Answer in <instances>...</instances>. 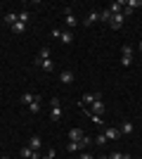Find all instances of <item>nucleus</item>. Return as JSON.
Returning <instances> with one entry per match:
<instances>
[{
  "label": "nucleus",
  "instance_id": "nucleus-1",
  "mask_svg": "<svg viewBox=\"0 0 142 159\" xmlns=\"http://www.w3.org/2000/svg\"><path fill=\"white\" fill-rule=\"evenodd\" d=\"M133 60H135V50H133V45H121V64L123 66H130L133 64Z\"/></svg>",
  "mask_w": 142,
  "mask_h": 159
},
{
  "label": "nucleus",
  "instance_id": "nucleus-2",
  "mask_svg": "<svg viewBox=\"0 0 142 159\" xmlns=\"http://www.w3.org/2000/svg\"><path fill=\"white\" fill-rule=\"evenodd\" d=\"M95 100H102V93H85V95L81 98V105H83V107H90Z\"/></svg>",
  "mask_w": 142,
  "mask_h": 159
},
{
  "label": "nucleus",
  "instance_id": "nucleus-3",
  "mask_svg": "<svg viewBox=\"0 0 142 159\" xmlns=\"http://www.w3.org/2000/svg\"><path fill=\"white\" fill-rule=\"evenodd\" d=\"M123 21H126V17H123V12H121V14H111V21H109V26L114 29V31H118V29L123 26Z\"/></svg>",
  "mask_w": 142,
  "mask_h": 159
},
{
  "label": "nucleus",
  "instance_id": "nucleus-4",
  "mask_svg": "<svg viewBox=\"0 0 142 159\" xmlns=\"http://www.w3.org/2000/svg\"><path fill=\"white\" fill-rule=\"evenodd\" d=\"M74 71H71V69H64V71H59V81L62 83H64V86H69V83H74Z\"/></svg>",
  "mask_w": 142,
  "mask_h": 159
},
{
  "label": "nucleus",
  "instance_id": "nucleus-5",
  "mask_svg": "<svg viewBox=\"0 0 142 159\" xmlns=\"http://www.w3.org/2000/svg\"><path fill=\"white\" fill-rule=\"evenodd\" d=\"M88 112L90 114H104V102H102V100H95L93 105L88 107Z\"/></svg>",
  "mask_w": 142,
  "mask_h": 159
},
{
  "label": "nucleus",
  "instance_id": "nucleus-6",
  "mask_svg": "<svg viewBox=\"0 0 142 159\" xmlns=\"http://www.w3.org/2000/svg\"><path fill=\"white\" fill-rule=\"evenodd\" d=\"M104 135H107V140H118L121 138V131L116 126H109V128H104Z\"/></svg>",
  "mask_w": 142,
  "mask_h": 159
},
{
  "label": "nucleus",
  "instance_id": "nucleus-7",
  "mask_svg": "<svg viewBox=\"0 0 142 159\" xmlns=\"http://www.w3.org/2000/svg\"><path fill=\"white\" fill-rule=\"evenodd\" d=\"M118 131H121V135H133L135 126H133V121H123L121 126H118Z\"/></svg>",
  "mask_w": 142,
  "mask_h": 159
},
{
  "label": "nucleus",
  "instance_id": "nucleus-8",
  "mask_svg": "<svg viewBox=\"0 0 142 159\" xmlns=\"http://www.w3.org/2000/svg\"><path fill=\"white\" fill-rule=\"evenodd\" d=\"M123 7H126V2H123V0H116V2H111V5H109V12H111V14H121Z\"/></svg>",
  "mask_w": 142,
  "mask_h": 159
},
{
  "label": "nucleus",
  "instance_id": "nucleus-9",
  "mask_svg": "<svg viewBox=\"0 0 142 159\" xmlns=\"http://www.w3.org/2000/svg\"><path fill=\"white\" fill-rule=\"evenodd\" d=\"M100 21V12H90L85 19H83V26H93V24H97Z\"/></svg>",
  "mask_w": 142,
  "mask_h": 159
},
{
  "label": "nucleus",
  "instance_id": "nucleus-10",
  "mask_svg": "<svg viewBox=\"0 0 142 159\" xmlns=\"http://www.w3.org/2000/svg\"><path fill=\"white\" fill-rule=\"evenodd\" d=\"M64 21H67V26H69V29H74L76 24H78V21H76V17L71 14V10H64Z\"/></svg>",
  "mask_w": 142,
  "mask_h": 159
},
{
  "label": "nucleus",
  "instance_id": "nucleus-11",
  "mask_svg": "<svg viewBox=\"0 0 142 159\" xmlns=\"http://www.w3.org/2000/svg\"><path fill=\"white\" fill-rule=\"evenodd\" d=\"M62 116H64L62 107H52V109H50V121H62Z\"/></svg>",
  "mask_w": 142,
  "mask_h": 159
},
{
  "label": "nucleus",
  "instance_id": "nucleus-12",
  "mask_svg": "<svg viewBox=\"0 0 142 159\" xmlns=\"http://www.w3.org/2000/svg\"><path fill=\"white\" fill-rule=\"evenodd\" d=\"M83 147H81V143L78 140H69V145H67V152L69 154H74V152H81Z\"/></svg>",
  "mask_w": 142,
  "mask_h": 159
},
{
  "label": "nucleus",
  "instance_id": "nucleus-13",
  "mask_svg": "<svg viewBox=\"0 0 142 159\" xmlns=\"http://www.w3.org/2000/svg\"><path fill=\"white\" fill-rule=\"evenodd\" d=\"M28 147H31V150H36V152H41V147H43V140L38 138V135H33V138L28 140Z\"/></svg>",
  "mask_w": 142,
  "mask_h": 159
},
{
  "label": "nucleus",
  "instance_id": "nucleus-14",
  "mask_svg": "<svg viewBox=\"0 0 142 159\" xmlns=\"http://www.w3.org/2000/svg\"><path fill=\"white\" fill-rule=\"evenodd\" d=\"M33 100H36V95L33 93H21V98H19V102H21V105H31V102H33Z\"/></svg>",
  "mask_w": 142,
  "mask_h": 159
},
{
  "label": "nucleus",
  "instance_id": "nucleus-15",
  "mask_svg": "<svg viewBox=\"0 0 142 159\" xmlns=\"http://www.w3.org/2000/svg\"><path fill=\"white\" fill-rule=\"evenodd\" d=\"M28 112H31V114H38V112H41V98H38V95H36V100L28 105Z\"/></svg>",
  "mask_w": 142,
  "mask_h": 159
},
{
  "label": "nucleus",
  "instance_id": "nucleus-16",
  "mask_svg": "<svg viewBox=\"0 0 142 159\" xmlns=\"http://www.w3.org/2000/svg\"><path fill=\"white\" fill-rule=\"evenodd\" d=\"M83 135H85V133H83L81 128H71V131H69V140H81Z\"/></svg>",
  "mask_w": 142,
  "mask_h": 159
},
{
  "label": "nucleus",
  "instance_id": "nucleus-17",
  "mask_svg": "<svg viewBox=\"0 0 142 159\" xmlns=\"http://www.w3.org/2000/svg\"><path fill=\"white\" fill-rule=\"evenodd\" d=\"M5 21L12 26V24H17V21H19V14H17V12H7V14H5Z\"/></svg>",
  "mask_w": 142,
  "mask_h": 159
},
{
  "label": "nucleus",
  "instance_id": "nucleus-18",
  "mask_svg": "<svg viewBox=\"0 0 142 159\" xmlns=\"http://www.w3.org/2000/svg\"><path fill=\"white\" fill-rule=\"evenodd\" d=\"M36 57H38V60H41V62L50 60V48H41V50H38V55H36Z\"/></svg>",
  "mask_w": 142,
  "mask_h": 159
},
{
  "label": "nucleus",
  "instance_id": "nucleus-19",
  "mask_svg": "<svg viewBox=\"0 0 142 159\" xmlns=\"http://www.w3.org/2000/svg\"><path fill=\"white\" fill-rule=\"evenodd\" d=\"M10 29H12V31L17 33V36H19V33H24V31H26V24H24V21H17V24H12Z\"/></svg>",
  "mask_w": 142,
  "mask_h": 159
},
{
  "label": "nucleus",
  "instance_id": "nucleus-20",
  "mask_svg": "<svg viewBox=\"0 0 142 159\" xmlns=\"http://www.w3.org/2000/svg\"><path fill=\"white\" fill-rule=\"evenodd\" d=\"M100 21L102 24H109V21H111V12H109V10H102L100 12Z\"/></svg>",
  "mask_w": 142,
  "mask_h": 159
},
{
  "label": "nucleus",
  "instance_id": "nucleus-21",
  "mask_svg": "<svg viewBox=\"0 0 142 159\" xmlns=\"http://www.w3.org/2000/svg\"><path fill=\"white\" fill-rule=\"evenodd\" d=\"M62 43H67V45H69V43H71V40H74V33H71V31H62Z\"/></svg>",
  "mask_w": 142,
  "mask_h": 159
},
{
  "label": "nucleus",
  "instance_id": "nucleus-22",
  "mask_svg": "<svg viewBox=\"0 0 142 159\" xmlns=\"http://www.w3.org/2000/svg\"><path fill=\"white\" fill-rule=\"evenodd\" d=\"M88 116H90V121H93V124H97V126H104V121H102V114H90V112H88Z\"/></svg>",
  "mask_w": 142,
  "mask_h": 159
},
{
  "label": "nucleus",
  "instance_id": "nucleus-23",
  "mask_svg": "<svg viewBox=\"0 0 142 159\" xmlns=\"http://www.w3.org/2000/svg\"><path fill=\"white\" fill-rule=\"evenodd\" d=\"M41 69H43V71H52V69H54V62H52V57L43 62V64H41Z\"/></svg>",
  "mask_w": 142,
  "mask_h": 159
},
{
  "label": "nucleus",
  "instance_id": "nucleus-24",
  "mask_svg": "<svg viewBox=\"0 0 142 159\" xmlns=\"http://www.w3.org/2000/svg\"><path fill=\"white\" fill-rule=\"evenodd\" d=\"M19 154H21V157H24V159H31V154H33V150H31V147H21V150H19Z\"/></svg>",
  "mask_w": 142,
  "mask_h": 159
},
{
  "label": "nucleus",
  "instance_id": "nucleus-25",
  "mask_svg": "<svg viewBox=\"0 0 142 159\" xmlns=\"http://www.w3.org/2000/svg\"><path fill=\"white\" fill-rule=\"evenodd\" d=\"M93 140H95V138H90V135H83V138L78 140V143H81V147H83V150H85V147H88L90 143H93Z\"/></svg>",
  "mask_w": 142,
  "mask_h": 159
},
{
  "label": "nucleus",
  "instance_id": "nucleus-26",
  "mask_svg": "<svg viewBox=\"0 0 142 159\" xmlns=\"http://www.w3.org/2000/svg\"><path fill=\"white\" fill-rule=\"evenodd\" d=\"M17 14H19V21L28 24V17H31V14H28V10H21V12H17Z\"/></svg>",
  "mask_w": 142,
  "mask_h": 159
},
{
  "label": "nucleus",
  "instance_id": "nucleus-27",
  "mask_svg": "<svg viewBox=\"0 0 142 159\" xmlns=\"http://www.w3.org/2000/svg\"><path fill=\"white\" fill-rule=\"evenodd\" d=\"M126 5H128L130 10H135V7H142V0H126Z\"/></svg>",
  "mask_w": 142,
  "mask_h": 159
},
{
  "label": "nucleus",
  "instance_id": "nucleus-28",
  "mask_svg": "<svg viewBox=\"0 0 142 159\" xmlns=\"http://www.w3.org/2000/svg\"><path fill=\"white\" fill-rule=\"evenodd\" d=\"M43 159H57V152H54V147H50V150L43 154Z\"/></svg>",
  "mask_w": 142,
  "mask_h": 159
},
{
  "label": "nucleus",
  "instance_id": "nucleus-29",
  "mask_svg": "<svg viewBox=\"0 0 142 159\" xmlns=\"http://www.w3.org/2000/svg\"><path fill=\"white\" fill-rule=\"evenodd\" d=\"M95 143H97V145H107V135H104V131H102L100 135L95 138Z\"/></svg>",
  "mask_w": 142,
  "mask_h": 159
},
{
  "label": "nucleus",
  "instance_id": "nucleus-30",
  "mask_svg": "<svg viewBox=\"0 0 142 159\" xmlns=\"http://www.w3.org/2000/svg\"><path fill=\"white\" fill-rule=\"evenodd\" d=\"M52 38H62V29H52Z\"/></svg>",
  "mask_w": 142,
  "mask_h": 159
},
{
  "label": "nucleus",
  "instance_id": "nucleus-31",
  "mask_svg": "<svg viewBox=\"0 0 142 159\" xmlns=\"http://www.w3.org/2000/svg\"><path fill=\"white\" fill-rule=\"evenodd\" d=\"M50 107H62V102H59V98H52V102H50Z\"/></svg>",
  "mask_w": 142,
  "mask_h": 159
},
{
  "label": "nucleus",
  "instance_id": "nucleus-32",
  "mask_svg": "<svg viewBox=\"0 0 142 159\" xmlns=\"http://www.w3.org/2000/svg\"><path fill=\"white\" fill-rule=\"evenodd\" d=\"M78 159H95V157H90V152H81V157Z\"/></svg>",
  "mask_w": 142,
  "mask_h": 159
},
{
  "label": "nucleus",
  "instance_id": "nucleus-33",
  "mask_svg": "<svg viewBox=\"0 0 142 159\" xmlns=\"http://www.w3.org/2000/svg\"><path fill=\"white\" fill-rule=\"evenodd\" d=\"M137 50H140V55H142V40H140V43H137Z\"/></svg>",
  "mask_w": 142,
  "mask_h": 159
},
{
  "label": "nucleus",
  "instance_id": "nucleus-34",
  "mask_svg": "<svg viewBox=\"0 0 142 159\" xmlns=\"http://www.w3.org/2000/svg\"><path fill=\"white\" fill-rule=\"evenodd\" d=\"M97 159H109V157H97Z\"/></svg>",
  "mask_w": 142,
  "mask_h": 159
},
{
  "label": "nucleus",
  "instance_id": "nucleus-35",
  "mask_svg": "<svg viewBox=\"0 0 142 159\" xmlns=\"http://www.w3.org/2000/svg\"><path fill=\"white\" fill-rule=\"evenodd\" d=\"M0 159H10V157H0Z\"/></svg>",
  "mask_w": 142,
  "mask_h": 159
}]
</instances>
